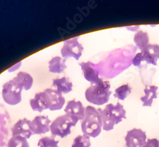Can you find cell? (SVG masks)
<instances>
[{
  "mask_svg": "<svg viewBox=\"0 0 159 147\" xmlns=\"http://www.w3.org/2000/svg\"><path fill=\"white\" fill-rule=\"evenodd\" d=\"M81 129L84 135L90 138H96L102 129V118L99 111L94 107L87 106L85 108V118L81 121Z\"/></svg>",
  "mask_w": 159,
  "mask_h": 147,
  "instance_id": "cell-1",
  "label": "cell"
},
{
  "mask_svg": "<svg viewBox=\"0 0 159 147\" xmlns=\"http://www.w3.org/2000/svg\"><path fill=\"white\" fill-rule=\"evenodd\" d=\"M98 110L101 114L102 129L105 131L113 129L115 125L122 122V119L126 118V112L120 103H117L116 105L108 104L104 110L99 108Z\"/></svg>",
  "mask_w": 159,
  "mask_h": 147,
  "instance_id": "cell-2",
  "label": "cell"
},
{
  "mask_svg": "<svg viewBox=\"0 0 159 147\" xmlns=\"http://www.w3.org/2000/svg\"><path fill=\"white\" fill-rule=\"evenodd\" d=\"M108 81H102L100 83L92 84L86 89L85 96L88 102L95 105L101 106L108 102L111 91Z\"/></svg>",
  "mask_w": 159,
  "mask_h": 147,
  "instance_id": "cell-3",
  "label": "cell"
},
{
  "mask_svg": "<svg viewBox=\"0 0 159 147\" xmlns=\"http://www.w3.org/2000/svg\"><path fill=\"white\" fill-rule=\"evenodd\" d=\"M78 121L69 115L65 114L57 117L52 122L50 126V131L52 136H59L64 138L71 134V129L75 127Z\"/></svg>",
  "mask_w": 159,
  "mask_h": 147,
  "instance_id": "cell-4",
  "label": "cell"
},
{
  "mask_svg": "<svg viewBox=\"0 0 159 147\" xmlns=\"http://www.w3.org/2000/svg\"><path fill=\"white\" fill-rule=\"evenodd\" d=\"M23 89L11 80L6 82L2 87V98L4 101L11 106H16L22 101Z\"/></svg>",
  "mask_w": 159,
  "mask_h": 147,
  "instance_id": "cell-5",
  "label": "cell"
},
{
  "mask_svg": "<svg viewBox=\"0 0 159 147\" xmlns=\"http://www.w3.org/2000/svg\"><path fill=\"white\" fill-rule=\"evenodd\" d=\"M79 37H75L64 42L63 47L61 48V53L62 58L67 59L73 57L78 61L82 56L84 50L83 46L78 42Z\"/></svg>",
  "mask_w": 159,
  "mask_h": 147,
  "instance_id": "cell-6",
  "label": "cell"
},
{
  "mask_svg": "<svg viewBox=\"0 0 159 147\" xmlns=\"http://www.w3.org/2000/svg\"><path fill=\"white\" fill-rule=\"evenodd\" d=\"M79 65L81 67L85 79L92 84L102 82V80L99 78V70L98 65L90 61L82 62Z\"/></svg>",
  "mask_w": 159,
  "mask_h": 147,
  "instance_id": "cell-7",
  "label": "cell"
},
{
  "mask_svg": "<svg viewBox=\"0 0 159 147\" xmlns=\"http://www.w3.org/2000/svg\"><path fill=\"white\" fill-rule=\"evenodd\" d=\"M125 140L126 147H143L147 142V135L141 129L134 128L127 131Z\"/></svg>",
  "mask_w": 159,
  "mask_h": 147,
  "instance_id": "cell-8",
  "label": "cell"
},
{
  "mask_svg": "<svg viewBox=\"0 0 159 147\" xmlns=\"http://www.w3.org/2000/svg\"><path fill=\"white\" fill-rule=\"evenodd\" d=\"M30 104L33 111L41 113L45 110H49L51 100L49 96L43 91L36 93L34 98L30 99Z\"/></svg>",
  "mask_w": 159,
  "mask_h": 147,
  "instance_id": "cell-9",
  "label": "cell"
},
{
  "mask_svg": "<svg viewBox=\"0 0 159 147\" xmlns=\"http://www.w3.org/2000/svg\"><path fill=\"white\" fill-rule=\"evenodd\" d=\"M51 123L48 116L39 115L31 121L30 128L33 135H43L50 131Z\"/></svg>",
  "mask_w": 159,
  "mask_h": 147,
  "instance_id": "cell-10",
  "label": "cell"
},
{
  "mask_svg": "<svg viewBox=\"0 0 159 147\" xmlns=\"http://www.w3.org/2000/svg\"><path fill=\"white\" fill-rule=\"evenodd\" d=\"M66 114L69 115L77 121L83 120L85 115V108L81 101L71 100L69 101L64 108Z\"/></svg>",
  "mask_w": 159,
  "mask_h": 147,
  "instance_id": "cell-11",
  "label": "cell"
},
{
  "mask_svg": "<svg viewBox=\"0 0 159 147\" xmlns=\"http://www.w3.org/2000/svg\"><path fill=\"white\" fill-rule=\"evenodd\" d=\"M30 124L31 120L26 118L19 120L11 129L12 136H21L26 139H30L33 135L30 128Z\"/></svg>",
  "mask_w": 159,
  "mask_h": 147,
  "instance_id": "cell-12",
  "label": "cell"
},
{
  "mask_svg": "<svg viewBox=\"0 0 159 147\" xmlns=\"http://www.w3.org/2000/svg\"><path fill=\"white\" fill-rule=\"evenodd\" d=\"M44 91L50 98L51 106L49 110L51 112L60 110L63 108L66 103V99L61 92L52 89H47Z\"/></svg>",
  "mask_w": 159,
  "mask_h": 147,
  "instance_id": "cell-13",
  "label": "cell"
},
{
  "mask_svg": "<svg viewBox=\"0 0 159 147\" xmlns=\"http://www.w3.org/2000/svg\"><path fill=\"white\" fill-rule=\"evenodd\" d=\"M141 52L143 53V61H146L149 64L157 65V62L159 59L158 45L149 44Z\"/></svg>",
  "mask_w": 159,
  "mask_h": 147,
  "instance_id": "cell-14",
  "label": "cell"
},
{
  "mask_svg": "<svg viewBox=\"0 0 159 147\" xmlns=\"http://www.w3.org/2000/svg\"><path fill=\"white\" fill-rule=\"evenodd\" d=\"M12 80L25 90H29L31 89L34 81L31 75L24 71L19 72Z\"/></svg>",
  "mask_w": 159,
  "mask_h": 147,
  "instance_id": "cell-15",
  "label": "cell"
},
{
  "mask_svg": "<svg viewBox=\"0 0 159 147\" xmlns=\"http://www.w3.org/2000/svg\"><path fill=\"white\" fill-rule=\"evenodd\" d=\"M66 59H63L59 56H56L53 57L48 62L49 71L52 73H61L67 68L66 65Z\"/></svg>",
  "mask_w": 159,
  "mask_h": 147,
  "instance_id": "cell-16",
  "label": "cell"
},
{
  "mask_svg": "<svg viewBox=\"0 0 159 147\" xmlns=\"http://www.w3.org/2000/svg\"><path fill=\"white\" fill-rule=\"evenodd\" d=\"M52 87H56L57 90L62 94H68L73 90V83L68 78L62 77L61 78H56L53 80Z\"/></svg>",
  "mask_w": 159,
  "mask_h": 147,
  "instance_id": "cell-17",
  "label": "cell"
},
{
  "mask_svg": "<svg viewBox=\"0 0 159 147\" xmlns=\"http://www.w3.org/2000/svg\"><path fill=\"white\" fill-rule=\"evenodd\" d=\"M157 89L158 87L155 85L146 86L144 89V96L141 98L143 106H152L153 100L157 98Z\"/></svg>",
  "mask_w": 159,
  "mask_h": 147,
  "instance_id": "cell-18",
  "label": "cell"
},
{
  "mask_svg": "<svg viewBox=\"0 0 159 147\" xmlns=\"http://www.w3.org/2000/svg\"><path fill=\"white\" fill-rule=\"evenodd\" d=\"M134 42L141 52L143 51L149 45V36L148 33L141 30L139 31L134 35Z\"/></svg>",
  "mask_w": 159,
  "mask_h": 147,
  "instance_id": "cell-19",
  "label": "cell"
},
{
  "mask_svg": "<svg viewBox=\"0 0 159 147\" xmlns=\"http://www.w3.org/2000/svg\"><path fill=\"white\" fill-rule=\"evenodd\" d=\"M8 147H30L28 139L21 136H12L8 141Z\"/></svg>",
  "mask_w": 159,
  "mask_h": 147,
  "instance_id": "cell-20",
  "label": "cell"
},
{
  "mask_svg": "<svg viewBox=\"0 0 159 147\" xmlns=\"http://www.w3.org/2000/svg\"><path fill=\"white\" fill-rule=\"evenodd\" d=\"M132 92V88L129 84H125L116 89L114 97L120 100L124 101Z\"/></svg>",
  "mask_w": 159,
  "mask_h": 147,
  "instance_id": "cell-21",
  "label": "cell"
},
{
  "mask_svg": "<svg viewBox=\"0 0 159 147\" xmlns=\"http://www.w3.org/2000/svg\"><path fill=\"white\" fill-rule=\"evenodd\" d=\"M91 143L90 137L84 135L76 136L72 143L71 147H90Z\"/></svg>",
  "mask_w": 159,
  "mask_h": 147,
  "instance_id": "cell-22",
  "label": "cell"
},
{
  "mask_svg": "<svg viewBox=\"0 0 159 147\" xmlns=\"http://www.w3.org/2000/svg\"><path fill=\"white\" fill-rule=\"evenodd\" d=\"M59 141L55 139V137L45 136L42 138L38 142L39 147H59Z\"/></svg>",
  "mask_w": 159,
  "mask_h": 147,
  "instance_id": "cell-23",
  "label": "cell"
},
{
  "mask_svg": "<svg viewBox=\"0 0 159 147\" xmlns=\"http://www.w3.org/2000/svg\"><path fill=\"white\" fill-rule=\"evenodd\" d=\"M143 147H159V141L156 139H148Z\"/></svg>",
  "mask_w": 159,
  "mask_h": 147,
  "instance_id": "cell-24",
  "label": "cell"
},
{
  "mask_svg": "<svg viewBox=\"0 0 159 147\" xmlns=\"http://www.w3.org/2000/svg\"><path fill=\"white\" fill-rule=\"evenodd\" d=\"M143 61V53L141 52L138 53L135 56L134 59H132V64L135 66H139L141 64V62Z\"/></svg>",
  "mask_w": 159,
  "mask_h": 147,
  "instance_id": "cell-25",
  "label": "cell"
}]
</instances>
